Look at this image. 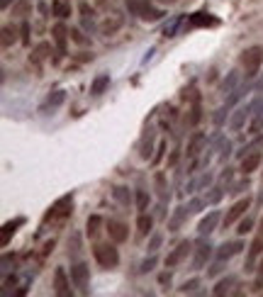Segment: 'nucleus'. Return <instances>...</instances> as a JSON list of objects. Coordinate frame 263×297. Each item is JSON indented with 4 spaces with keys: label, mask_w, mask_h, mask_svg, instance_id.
I'll list each match as a JSON object with an SVG mask.
<instances>
[{
    "label": "nucleus",
    "mask_w": 263,
    "mask_h": 297,
    "mask_svg": "<svg viewBox=\"0 0 263 297\" xmlns=\"http://www.w3.org/2000/svg\"><path fill=\"white\" fill-rule=\"evenodd\" d=\"M251 226H254V220H251V217H246V220H241V222H239V229H237V231H239V234H246V231H251Z\"/></svg>",
    "instance_id": "42"
},
{
    "label": "nucleus",
    "mask_w": 263,
    "mask_h": 297,
    "mask_svg": "<svg viewBox=\"0 0 263 297\" xmlns=\"http://www.w3.org/2000/svg\"><path fill=\"white\" fill-rule=\"evenodd\" d=\"M27 10H29V2H17V5L12 7L15 15H22V12H27Z\"/></svg>",
    "instance_id": "45"
},
{
    "label": "nucleus",
    "mask_w": 263,
    "mask_h": 297,
    "mask_svg": "<svg viewBox=\"0 0 263 297\" xmlns=\"http://www.w3.org/2000/svg\"><path fill=\"white\" fill-rule=\"evenodd\" d=\"M178 158H181V148H176V151L171 153V158H168V166H176V163H178Z\"/></svg>",
    "instance_id": "47"
},
{
    "label": "nucleus",
    "mask_w": 263,
    "mask_h": 297,
    "mask_svg": "<svg viewBox=\"0 0 263 297\" xmlns=\"http://www.w3.org/2000/svg\"><path fill=\"white\" fill-rule=\"evenodd\" d=\"M71 37H73L78 44H83V42H85V37H80V32H78V29H71Z\"/></svg>",
    "instance_id": "49"
},
{
    "label": "nucleus",
    "mask_w": 263,
    "mask_h": 297,
    "mask_svg": "<svg viewBox=\"0 0 263 297\" xmlns=\"http://www.w3.org/2000/svg\"><path fill=\"white\" fill-rule=\"evenodd\" d=\"M49 51H52V44H49V42H42V44L34 49V56H32V59L39 64V61H44V59L49 56Z\"/></svg>",
    "instance_id": "28"
},
{
    "label": "nucleus",
    "mask_w": 263,
    "mask_h": 297,
    "mask_svg": "<svg viewBox=\"0 0 263 297\" xmlns=\"http://www.w3.org/2000/svg\"><path fill=\"white\" fill-rule=\"evenodd\" d=\"M161 151H166V144H158V153L154 156V163H158V161H161V156H163Z\"/></svg>",
    "instance_id": "50"
},
{
    "label": "nucleus",
    "mask_w": 263,
    "mask_h": 297,
    "mask_svg": "<svg viewBox=\"0 0 263 297\" xmlns=\"http://www.w3.org/2000/svg\"><path fill=\"white\" fill-rule=\"evenodd\" d=\"M261 231H263V220H261Z\"/></svg>",
    "instance_id": "55"
},
{
    "label": "nucleus",
    "mask_w": 263,
    "mask_h": 297,
    "mask_svg": "<svg viewBox=\"0 0 263 297\" xmlns=\"http://www.w3.org/2000/svg\"><path fill=\"white\" fill-rule=\"evenodd\" d=\"M222 268H224V261H222V258H219V261H217V263H214V266H212V268H210V271H207V275H217V273H219V271H222Z\"/></svg>",
    "instance_id": "46"
},
{
    "label": "nucleus",
    "mask_w": 263,
    "mask_h": 297,
    "mask_svg": "<svg viewBox=\"0 0 263 297\" xmlns=\"http://www.w3.org/2000/svg\"><path fill=\"white\" fill-rule=\"evenodd\" d=\"M93 256H95V261H98L103 268H117V266H120V253H117V248L110 246V244H98V246L93 248Z\"/></svg>",
    "instance_id": "2"
},
{
    "label": "nucleus",
    "mask_w": 263,
    "mask_h": 297,
    "mask_svg": "<svg viewBox=\"0 0 263 297\" xmlns=\"http://www.w3.org/2000/svg\"><path fill=\"white\" fill-rule=\"evenodd\" d=\"M200 117H202V115H200V98H195V102H193V110H190V120H188V122L195 127L197 122H200Z\"/></svg>",
    "instance_id": "34"
},
{
    "label": "nucleus",
    "mask_w": 263,
    "mask_h": 297,
    "mask_svg": "<svg viewBox=\"0 0 263 297\" xmlns=\"http://www.w3.org/2000/svg\"><path fill=\"white\" fill-rule=\"evenodd\" d=\"M15 42V29L12 27H2V47H10Z\"/></svg>",
    "instance_id": "35"
},
{
    "label": "nucleus",
    "mask_w": 263,
    "mask_h": 297,
    "mask_svg": "<svg viewBox=\"0 0 263 297\" xmlns=\"http://www.w3.org/2000/svg\"><path fill=\"white\" fill-rule=\"evenodd\" d=\"M161 2H176V0H161Z\"/></svg>",
    "instance_id": "54"
},
{
    "label": "nucleus",
    "mask_w": 263,
    "mask_h": 297,
    "mask_svg": "<svg viewBox=\"0 0 263 297\" xmlns=\"http://www.w3.org/2000/svg\"><path fill=\"white\" fill-rule=\"evenodd\" d=\"M115 200H117L120 205H125V207H130V202H132V195H130V190H127V188H115Z\"/></svg>",
    "instance_id": "30"
},
{
    "label": "nucleus",
    "mask_w": 263,
    "mask_h": 297,
    "mask_svg": "<svg viewBox=\"0 0 263 297\" xmlns=\"http://www.w3.org/2000/svg\"><path fill=\"white\" fill-rule=\"evenodd\" d=\"M222 188H212V193H207L205 195V202H217V200H222Z\"/></svg>",
    "instance_id": "38"
},
{
    "label": "nucleus",
    "mask_w": 263,
    "mask_h": 297,
    "mask_svg": "<svg viewBox=\"0 0 263 297\" xmlns=\"http://www.w3.org/2000/svg\"><path fill=\"white\" fill-rule=\"evenodd\" d=\"M210 253H212V246H210V244H205V241H202V244H200V246H197V253H195V261H193V268H202V266H205V263H207V258H210Z\"/></svg>",
    "instance_id": "18"
},
{
    "label": "nucleus",
    "mask_w": 263,
    "mask_h": 297,
    "mask_svg": "<svg viewBox=\"0 0 263 297\" xmlns=\"http://www.w3.org/2000/svg\"><path fill=\"white\" fill-rule=\"evenodd\" d=\"M71 283H73V288H78V293H83V295H88L90 293V268L85 266V263H76L73 268H71Z\"/></svg>",
    "instance_id": "4"
},
{
    "label": "nucleus",
    "mask_w": 263,
    "mask_h": 297,
    "mask_svg": "<svg viewBox=\"0 0 263 297\" xmlns=\"http://www.w3.org/2000/svg\"><path fill=\"white\" fill-rule=\"evenodd\" d=\"M202 202H205V200H193V202L188 205V207H190V212H200V207H202Z\"/></svg>",
    "instance_id": "48"
},
{
    "label": "nucleus",
    "mask_w": 263,
    "mask_h": 297,
    "mask_svg": "<svg viewBox=\"0 0 263 297\" xmlns=\"http://www.w3.org/2000/svg\"><path fill=\"white\" fill-rule=\"evenodd\" d=\"M151 224H154V220H151L146 212H139V220H136V231H139V236H146V234L151 231Z\"/></svg>",
    "instance_id": "23"
},
{
    "label": "nucleus",
    "mask_w": 263,
    "mask_h": 297,
    "mask_svg": "<svg viewBox=\"0 0 263 297\" xmlns=\"http://www.w3.org/2000/svg\"><path fill=\"white\" fill-rule=\"evenodd\" d=\"M52 7H54V12H56V15H59V17H61V20H64V17H68V15H71V7H68V5H66L64 0H54V5H52Z\"/></svg>",
    "instance_id": "32"
},
{
    "label": "nucleus",
    "mask_w": 263,
    "mask_h": 297,
    "mask_svg": "<svg viewBox=\"0 0 263 297\" xmlns=\"http://www.w3.org/2000/svg\"><path fill=\"white\" fill-rule=\"evenodd\" d=\"M107 231H110V239H112L115 244H122V241H127V236H130L127 224L115 222V220H110V222H107Z\"/></svg>",
    "instance_id": "9"
},
{
    "label": "nucleus",
    "mask_w": 263,
    "mask_h": 297,
    "mask_svg": "<svg viewBox=\"0 0 263 297\" xmlns=\"http://www.w3.org/2000/svg\"><path fill=\"white\" fill-rule=\"evenodd\" d=\"M161 241H163V236H161V234H154V236H151V241H149V251H151V253H156V248L161 246Z\"/></svg>",
    "instance_id": "41"
},
{
    "label": "nucleus",
    "mask_w": 263,
    "mask_h": 297,
    "mask_svg": "<svg viewBox=\"0 0 263 297\" xmlns=\"http://www.w3.org/2000/svg\"><path fill=\"white\" fill-rule=\"evenodd\" d=\"M232 175H234V173H232V168H227V171L222 173V180H232Z\"/></svg>",
    "instance_id": "51"
},
{
    "label": "nucleus",
    "mask_w": 263,
    "mask_h": 297,
    "mask_svg": "<svg viewBox=\"0 0 263 297\" xmlns=\"http://www.w3.org/2000/svg\"><path fill=\"white\" fill-rule=\"evenodd\" d=\"M217 224H219V212H210L207 217H202V222L197 224V231L205 236V234H212L214 229H217Z\"/></svg>",
    "instance_id": "15"
},
{
    "label": "nucleus",
    "mask_w": 263,
    "mask_h": 297,
    "mask_svg": "<svg viewBox=\"0 0 263 297\" xmlns=\"http://www.w3.org/2000/svg\"><path fill=\"white\" fill-rule=\"evenodd\" d=\"M234 283H237V278H234V275H229V278L219 280V283H217V288H214L212 293H214V295H224V293H229V290H232V285H234Z\"/></svg>",
    "instance_id": "27"
},
{
    "label": "nucleus",
    "mask_w": 263,
    "mask_h": 297,
    "mask_svg": "<svg viewBox=\"0 0 263 297\" xmlns=\"http://www.w3.org/2000/svg\"><path fill=\"white\" fill-rule=\"evenodd\" d=\"M156 263H158V258L151 253V256H149V258H146V261L139 266V273H149V271H154V266H156Z\"/></svg>",
    "instance_id": "33"
},
{
    "label": "nucleus",
    "mask_w": 263,
    "mask_h": 297,
    "mask_svg": "<svg viewBox=\"0 0 263 297\" xmlns=\"http://www.w3.org/2000/svg\"><path fill=\"white\" fill-rule=\"evenodd\" d=\"M154 183H156V193H158V198L166 202V200L171 198V193H168V183H166V175H163V173H156V175H154Z\"/></svg>",
    "instance_id": "21"
},
{
    "label": "nucleus",
    "mask_w": 263,
    "mask_h": 297,
    "mask_svg": "<svg viewBox=\"0 0 263 297\" xmlns=\"http://www.w3.org/2000/svg\"><path fill=\"white\" fill-rule=\"evenodd\" d=\"M263 253V231H259V236L251 241V246H249V256H246V268H251L254 266V261L259 258Z\"/></svg>",
    "instance_id": "13"
},
{
    "label": "nucleus",
    "mask_w": 263,
    "mask_h": 297,
    "mask_svg": "<svg viewBox=\"0 0 263 297\" xmlns=\"http://www.w3.org/2000/svg\"><path fill=\"white\" fill-rule=\"evenodd\" d=\"M259 278L263 280V258H261V263H259Z\"/></svg>",
    "instance_id": "52"
},
{
    "label": "nucleus",
    "mask_w": 263,
    "mask_h": 297,
    "mask_svg": "<svg viewBox=\"0 0 263 297\" xmlns=\"http://www.w3.org/2000/svg\"><path fill=\"white\" fill-rule=\"evenodd\" d=\"M261 64H263V47H249L241 54V66H244V71H246L249 78H254V75L259 74Z\"/></svg>",
    "instance_id": "3"
},
{
    "label": "nucleus",
    "mask_w": 263,
    "mask_h": 297,
    "mask_svg": "<svg viewBox=\"0 0 263 297\" xmlns=\"http://www.w3.org/2000/svg\"><path fill=\"white\" fill-rule=\"evenodd\" d=\"M54 293L59 297L71 295V283H68V278H66L64 268H56V273H54Z\"/></svg>",
    "instance_id": "8"
},
{
    "label": "nucleus",
    "mask_w": 263,
    "mask_h": 297,
    "mask_svg": "<svg viewBox=\"0 0 263 297\" xmlns=\"http://www.w3.org/2000/svg\"><path fill=\"white\" fill-rule=\"evenodd\" d=\"M52 32H54V42H56L59 51H61V54H66V37H68L71 32L66 29L61 22H59V25H54V29H52Z\"/></svg>",
    "instance_id": "19"
},
{
    "label": "nucleus",
    "mask_w": 263,
    "mask_h": 297,
    "mask_svg": "<svg viewBox=\"0 0 263 297\" xmlns=\"http://www.w3.org/2000/svg\"><path fill=\"white\" fill-rule=\"evenodd\" d=\"M78 251H80V239H78V234H73V239L68 241V253H73V256H76Z\"/></svg>",
    "instance_id": "40"
},
{
    "label": "nucleus",
    "mask_w": 263,
    "mask_h": 297,
    "mask_svg": "<svg viewBox=\"0 0 263 297\" xmlns=\"http://www.w3.org/2000/svg\"><path fill=\"white\" fill-rule=\"evenodd\" d=\"M197 285H200V280H197V278H193V280H185V283H183V288H181V293H193Z\"/></svg>",
    "instance_id": "43"
},
{
    "label": "nucleus",
    "mask_w": 263,
    "mask_h": 297,
    "mask_svg": "<svg viewBox=\"0 0 263 297\" xmlns=\"http://www.w3.org/2000/svg\"><path fill=\"white\" fill-rule=\"evenodd\" d=\"M100 226H103V217H98V215L88 217V224H85V231H88V236H90V239H95V236L100 234Z\"/></svg>",
    "instance_id": "24"
},
{
    "label": "nucleus",
    "mask_w": 263,
    "mask_h": 297,
    "mask_svg": "<svg viewBox=\"0 0 263 297\" xmlns=\"http://www.w3.org/2000/svg\"><path fill=\"white\" fill-rule=\"evenodd\" d=\"M64 98H66L64 90H56L54 95H49V105H52V107H59V105L64 102Z\"/></svg>",
    "instance_id": "37"
},
{
    "label": "nucleus",
    "mask_w": 263,
    "mask_h": 297,
    "mask_svg": "<svg viewBox=\"0 0 263 297\" xmlns=\"http://www.w3.org/2000/svg\"><path fill=\"white\" fill-rule=\"evenodd\" d=\"M181 25H183V15L173 17V20H171V25H166L163 37H178V27H181Z\"/></svg>",
    "instance_id": "26"
},
{
    "label": "nucleus",
    "mask_w": 263,
    "mask_h": 297,
    "mask_svg": "<svg viewBox=\"0 0 263 297\" xmlns=\"http://www.w3.org/2000/svg\"><path fill=\"white\" fill-rule=\"evenodd\" d=\"M261 127H263V107L259 110V115H256V117H254V122H251V134H256Z\"/></svg>",
    "instance_id": "39"
},
{
    "label": "nucleus",
    "mask_w": 263,
    "mask_h": 297,
    "mask_svg": "<svg viewBox=\"0 0 263 297\" xmlns=\"http://www.w3.org/2000/svg\"><path fill=\"white\" fill-rule=\"evenodd\" d=\"M237 78H239V75H237V71H232V74L227 75V80L222 83V90H224V93H232V88H234V83H237Z\"/></svg>",
    "instance_id": "36"
},
{
    "label": "nucleus",
    "mask_w": 263,
    "mask_h": 297,
    "mask_svg": "<svg viewBox=\"0 0 263 297\" xmlns=\"http://www.w3.org/2000/svg\"><path fill=\"white\" fill-rule=\"evenodd\" d=\"M190 251H193V244H190L188 239H185V241H181V244H178V246L168 253V256H166V266H168V268H176L183 258H188V253H190Z\"/></svg>",
    "instance_id": "6"
},
{
    "label": "nucleus",
    "mask_w": 263,
    "mask_h": 297,
    "mask_svg": "<svg viewBox=\"0 0 263 297\" xmlns=\"http://www.w3.org/2000/svg\"><path fill=\"white\" fill-rule=\"evenodd\" d=\"M263 156L259 151H254V153H249V156H244V161H241V173L244 175H249V173H254L259 166H261Z\"/></svg>",
    "instance_id": "14"
},
{
    "label": "nucleus",
    "mask_w": 263,
    "mask_h": 297,
    "mask_svg": "<svg viewBox=\"0 0 263 297\" xmlns=\"http://www.w3.org/2000/svg\"><path fill=\"white\" fill-rule=\"evenodd\" d=\"M188 212H190V207H176L173 217L168 220V229H171V231H178V229H181V224L185 222Z\"/></svg>",
    "instance_id": "17"
},
{
    "label": "nucleus",
    "mask_w": 263,
    "mask_h": 297,
    "mask_svg": "<svg viewBox=\"0 0 263 297\" xmlns=\"http://www.w3.org/2000/svg\"><path fill=\"white\" fill-rule=\"evenodd\" d=\"M110 88V74H100L93 83H90V95H95V98H100L105 90Z\"/></svg>",
    "instance_id": "16"
},
{
    "label": "nucleus",
    "mask_w": 263,
    "mask_h": 297,
    "mask_svg": "<svg viewBox=\"0 0 263 297\" xmlns=\"http://www.w3.org/2000/svg\"><path fill=\"white\" fill-rule=\"evenodd\" d=\"M127 7H130L132 15H139V17L146 20V22H156V20L163 17V10L151 7L149 0H127Z\"/></svg>",
    "instance_id": "1"
},
{
    "label": "nucleus",
    "mask_w": 263,
    "mask_h": 297,
    "mask_svg": "<svg viewBox=\"0 0 263 297\" xmlns=\"http://www.w3.org/2000/svg\"><path fill=\"white\" fill-rule=\"evenodd\" d=\"M20 32H22V44H29V25L27 22H22Z\"/></svg>",
    "instance_id": "44"
},
{
    "label": "nucleus",
    "mask_w": 263,
    "mask_h": 297,
    "mask_svg": "<svg viewBox=\"0 0 263 297\" xmlns=\"http://www.w3.org/2000/svg\"><path fill=\"white\" fill-rule=\"evenodd\" d=\"M22 222H25V220L20 217V220H15V222H7L5 226H2V244H7V241H10V234H15V231H17V226H20Z\"/></svg>",
    "instance_id": "29"
},
{
    "label": "nucleus",
    "mask_w": 263,
    "mask_h": 297,
    "mask_svg": "<svg viewBox=\"0 0 263 297\" xmlns=\"http://www.w3.org/2000/svg\"><path fill=\"white\" fill-rule=\"evenodd\" d=\"M202 147H205V134L197 132V134H193V139H190V144H188V151H185L188 158H195L197 153L202 151Z\"/></svg>",
    "instance_id": "20"
},
{
    "label": "nucleus",
    "mask_w": 263,
    "mask_h": 297,
    "mask_svg": "<svg viewBox=\"0 0 263 297\" xmlns=\"http://www.w3.org/2000/svg\"><path fill=\"white\" fill-rule=\"evenodd\" d=\"M136 210L139 212L149 210V195H146V190H136Z\"/></svg>",
    "instance_id": "31"
},
{
    "label": "nucleus",
    "mask_w": 263,
    "mask_h": 297,
    "mask_svg": "<svg viewBox=\"0 0 263 297\" xmlns=\"http://www.w3.org/2000/svg\"><path fill=\"white\" fill-rule=\"evenodd\" d=\"M120 27H122V17H112V20H105V22H103L100 32H103V34H115Z\"/></svg>",
    "instance_id": "25"
},
{
    "label": "nucleus",
    "mask_w": 263,
    "mask_h": 297,
    "mask_svg": "<svg viewBox=\"0 0 263 297\" xmlns=\"http://www.w3.org/2000/svg\"><path fill=\"white\" fill-rule=\"evenodd\" d=\"M78 10H80V17H83V27H85V29H93V25H95V20H93V15H95L93 7H90L88 2H80Z\"/></svg>",
    "instance_id": "22"
},
{
    "label": "nucleus",
    "mask_w": 263,
    "mask_h": 297,
    "mask_svg": "<svg viewBox=\"0 0 263 297\" xmlns=\"http://www.w3.org/2000/svg\"><path fill=\"white\" fill-rule=\"evenodd\" d=\"M217 22H219V20L212 17L210 12H195V15H190L188 27H214Z\"/></svg>",
    "instance_id": "11"
},
{
    "label": "nucleus",
    "mask_w": 263,
    "mask_h": 297,
    "mask_svg": "<svg viewBox=\"0 0 263 297\" xmlns=\"http://www.w3.org/2000/svg\"><path fill=\"white\" fill-rule=\"evenodd\" d=\"M71 207H73V195L59 198V200L49 207V212L44 215V222H49V220H66V217L71 215Z\"/></svg>",
    "instance_id": "5"
},
{
    "label": "nucleus",
    "mask_w": 263,
    "mask_h": 297,
    "mask_svg": "<svg viewBox=\"0 0 263 297\" xmlns=\"http://www.w3.org/2000/svg\"><path fill=\"white\" fill-rule=\"evenodd\" d=\"M249 207H251V200H249V198L239 200V202H237V205H234V207H232L227 215H224V220H222V222H224V229H227V226H232V224L237 222L239 217H244V212H246Z\"/></svg>",
    "instance_id": "7"
},
{
    "label": "nucleus",
    "mask_w": 263,
    "mask_h": 297,
    "mask_svg": "<svg viewBox=\"0 0 263 297\" xmlns=\"http://www.w3.org/2000/svg\"><path fill=\"white\" fill-rule=\"evenodd\" d=\"M241 248H244V244H241V241H224V244L219 246V251H217V258L227 261V258L237 256V253H239Z\"/></svg>",
    "instance_id": "12"
},
{
    "label": "nucleus",
    "mask_w": 263,
    "mask_h": 297,
    "mask_svg": "<svg viewBox=\"0 0 263 297\" xmlns=\"http://www.w3.org/2000/svg\"><path fill=\"white\" fill-rule=\"evenodd\" d=\"M10 2H12V0H0V7H7Z\"/></svg>",
    "instance_id": "53"
},
{
    "label": "nucleus",
    "mask_w": 263,
    "mask_h": 297,
    "mask_svg": "<svg viewBox=\"0 0 263 297\" xmlns=\"http://www.w3.org/2000/svg\"><path fill=\"white\" fill-rule=\"evenodd\" d=\"M254 107H256V102H249V105L239 107V110H237V115L232 117L229 127H232V129H241V127H244V122H246V120L251 117V110H254Z\"/></svg>",
    "instance_id": "10"
}]
</instances>
